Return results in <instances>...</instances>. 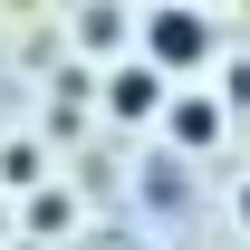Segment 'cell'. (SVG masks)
<instances>
[{
    "instance_id": "obj_6",
    "label": "cell",
    "mask_w": 250,
    "mask_h": 250,
    "mask_svg": "<svg viewBox=\"0 0 250 250\" xmlns=\"http://www.w3.org/2000/svg\"><path fill=\"white\" fill-rule=\"evenodd\" d=\"M29 231L39 241H67V192H29Z\"/></svg>"
},
{
    "instance_id": "obj_2",
    "label": "cell",
    "mask_w": 250,
    "mask_h": 250,
    "mask_svg": "<svg viewBox=\"0 0 250 250\" xmlns=\"http://www.w3.org/2000/svg\"><path fill=\"white\" fill-rule=\"evenodd\" d=\"M164 106H173V87H164V67H145V58H116V67H106V116L145 125V116H164Z\"/></svg>"
},
{
    "instance_id": "obj_1",
    "label": "cell",
    "mask_w": 250,
    "mask_h": 250,
    "mask_svg": "<svg viewBox=\"0 0 250 250\" xmlns=\"http://www.w3.org/2000/svg\"><path fill=\"white\" fill-rule=\"evenodd\" d=\"M202 58H212V20H202V10H183V0L145 10V67H164V77H192Z\"/></svg>"
},
{
    "instance_id": "obj_3",
    "label": "cell",
    "mask_w": 250,
    "mask_h": 250,
    "mask_svg": "<svg viewBox=\"0 0 250 250\" xmlns=\"http://www.w3.org/2000/svg\"><path fill=\"white\" fill-rule=\"evenodd\" d=\"M164 125H173V145H183V154H212V145H221V96H173Z\"/></svg>"
},
{
    "instance_id": "obj_4",
    "label": "cell",
    "mask_w": 250,
    "mask_h": 250,
    "mask_svg": "<svg viewBox=\"0 0 250 250\" xmlns=\"http://www.w3.org/2000/svg\"><path fill=\"white\" fill-rule=\"evenodd\" d=\"M77 39H87L96 58H116L125 39H135V20H125V10H77Z\"/></svg>"
},
{
    "instance_id": "obj_8",
    "label": "cell",
    "mask_w": 250,
    "mask_h": 250,
    "mask_svg": "<svg viewBox=\"0 0 250 250\" xmlns=\"http://www.w3.org/2000/svg\"><path fill=\"white\" fill-rule=\"evenodd\" d=\"M241 231H250V183H241Z\"/></svg>"
},
{
    "instance_id": "obj_7",
    "label": "cell",
    "mask_w": 250,
    "mask_h": 250,
    "mask_svg": "<svg viewBox=\"0 0 250 250\" xmlns=\"http://www.w3.org/2000/svg\"><path fill=\"white\" fill-rule=\"evenodd\" d=\"M221 106H250V58L231 67V77H221Z\"/></svg>"
},
{
    "instance_id": "obj_5",
    "label": "cell",
    "mask_w": 250,
    "mask_h": 250,
    "mask_svg": "<svg viewBox=\"0 0 250 250\" xmlns=\"http://www.w3.org/2000/svg\"><path fill=\"white\" fill-rule=\"evenodd\" d=\"M39 173H48L39 145H10V154H0V192H39Z\"/></svg>"
}]
</instances>
